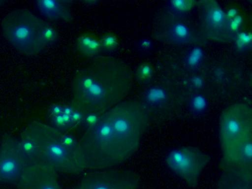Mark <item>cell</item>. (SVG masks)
<instances>
[{"label": "cell", "mask_w": 252, "mask_h": 189, "mask_svg": "<svg viewBox=\"0 0 252 189\" xmlns=\"http://www.w3.org/2000/svg\"><path fill=\"white\" fill-rule=\"evenodd\" d=\"M148 121V111L133 100L100 114L79 141L85 169H106L127 160L138 149Z\"/></svg>", "instance_id": "cell-1"}, {"label": "cell", "mask_w": 252, "mask_h": 189, "mask_svg": "<svg viewBox=\"0 0 252 189\" xmlns=\"http://www.w3.org/2000/svg\"><path fill=\"white\" fill-rule=\"evenodd\" d=\"M132 83L130 67L112 57L93 58L75 73L72 93L75 109L100 114L123 101Z\"/></svg>", "instance_id": "cell-2"}, {"label": "cell", "mask_w": 252, "mask_h": 189, "mask_svg": "<svg viewBox=\"0 0 252 189\" xmlns=\"http://www.w3.org/2000/svg\"><path fill=\"white\" fill-rule=\"evenodd\" d=\"M23 131L36 146V158L32 162L56 172L78 173L85 169L82 157L70 152L61 144L60 136L62 131L36 121L29 124Z\"/></svg>", "instance_id": "cell-3"}, {"label": "cell", "mask_w": 252, "mask_h": 189, "mask_svg": "<svg viewBox=\"0 0 252 189\" xmlns=\"http://www.w3.org/2000/svg\"><path fill=\"white\" fill-rule=\"evenodd\" d=\"M43 22L27 9H17L2 19L1 32L17 51L26 55H36L46 46L42 36Z\"/></svg>", "instance_id": "cell-4"}, {"label": "cell", "mask_w": 252, "mask_h": 189, "mask_svg": "<svg viewBox=\"0 0 252 189\" xmlns=\"http://www.w3.org/2000/svg\"><path fill=\"white\" fill-rule=\"evenodd\" d=\"M210 160L208 155L189 146L172 150L165 158L168 167L192 188L198 185L201 174Z\"/></svg>", "instance_id": "cell-5"}, {"label": "cell", "mask_w": 252, "mask_h": 189, "mask_svg": "<svg viewBox=\"0 0 252 189\" xmlns=\"http://www.w3.org/2000/svg\"><path fill=\"white\" fill-rule=\"evenodd\" d=\"M252 131V109L247 104H231L221 113L219 137L221 149Z\"/></svg>", "instance_id": "cell-6"}, {"label": "cell", "mask_w": 252, "mask_h": 189, "mask_svg": "<svg viewBox=\"0 0 252 189\" xmlns=\"http://www.w3.org/2000/svg\"><path fill=\"white\" fill-rule=\"evenodd\" d=\"M138 175L127 169H106L87 173L73 189H136Z\"/></svg>", "instance_id": "cell-7"}, {"label": "cell", "mask_w": 252, "mask_h": 189, "mask_svg": "<svg viewBox=\"0 0 252 189\" xmlns=\"http://www.w3.org/2000/svg\"><path fill=\"white\" fill-rule=\"evenodd\" d=\"M26 161L19 140L10 135L5 136L0 144V181L17 182Z\"/></svg>", "instance_id": "cell-8"}, {"label": "cell", "mask_w": 252, "mask_h": 189, "mask_svg": "<svg viewBox=\"0 0 252 189\" xmlns=\"http://www.w3.org/2000/svg\"><path fill=\"white\" fill-rule=\"evenodd\" d=\"M205 33L209 38L218 41H229L228 21L225 12L215 0L198 1Z\"/></svg>", "instance_id": "cell-9"}, {"label": "cell", "mask_w": 252, "mask_h": 189, "mask_svg": "<svg viewBox=\"0 0 252 189\" xmlns=\"http://www.w3.org/2000/svg\"><path fill=\"white\" fill-rule=\"evenodd\" d=\"M56 172L39 164L26 161L18 180V189H61Z\"/></svg>", "instance_id": "cell-10"}, {"label": "cell", "mask_w": 252, "mask_h": 189, "mask_svg": "<svg viewBox=\"0 0 252 189\" xmlns=\"http://www.w3.org/2000/svg\"><path fill=\"white\" fill-rule=\"evenodd\" d=\"M220 167L252 171V131L221 149Z\"/></svg>", "instance_id": "cell-11"}, {"label": "cell", "mask_w": 252, "mask_h": 189, "mask_svg": "<svg viewBox=\"0 0 252 189\" xmlns=\"http://www.w3.org/2000/svg\"><path fill=\"white\" fill-rule=\"evenodd\" d=\"M216 189H252V171L220 167Z\"/></svg>", "instance_id": "cell-12"}, {"label": "cell", "mask_w": 252, "mask_h": 189, "mask_svg": "<svg viewBox=\"0 0 252 189\" xmlns=\"http://www.w3.org/2000/svg\"><path fill=\"white\" fill-rule=\"evenodd\" d=\"M64 2L58 0H38L36 1V5L41 14L49 20L69 22L71 19V14Z\"/></svg>", "instance_id": "cell-13"}, {"label": "cell", "mask_w": 252, "mask_h": 189, "mask_svg": "<svg viewBox=\"0 0 252 189\" xmlns=\"http://www.w3.org/2000/svg\"><path fill=\"white\" fill-rule=\"evenodd\" d=\"M167 39L176 44H187L194 42L196 38L193 32L185 23L173 20L167 25L165 30Z\"/></svg>", "instance_id": "cell-14"}, {"label": "cell", "mask_w": 252, "mask_h": 189, "mask_svg": "<svg viewBox=\"0 0 252 189\" xmlns=\"http://www.w3.org/2000/svg\"><path fill=\"white\" fill-rule=\"evenodd\" d=\"M77 47L82 55L93 58L101 50L100 38L93 33H83L77 39Z\"/></svg>", "instance_id": "cell-15"}, {"label": "cell", "mask_w": 252, "mask_h": 189, "mask_svg": "<svg viewBox=\"0 0 252 189\" xmlns=\"http://www.w3.org/2000/svg\"><path fill=\"white\" fill-rule=\"evenodd\" d=\"M168 99V94L165 90L159 86H152L148 88L144 93L143 99L144 103H141L145 107H156L163 105Z\"/></svg>", "instance_id": "cell-16"}, {"label": "cell", "mask_w": 252, "mask_h": 189, "mask_svg": "<svg viewBox=\"0 0 252 189\" xmlns=\"http://www.w3.org/2000/svg\"><path fill=\"white\" fill-rule=\"evenodd\" d=\"M19 143L26 161L34 162L36 155V146L32 140L24 131L21 133Z\"/></svg>", "instance_id": "cell-17"}, {"label": "cell", "mask_w": 252, "mask_h": 189, "mask_svg": "<svg viewBox=\"0 0 252 189\" xmlns=\"http://www.w3.org/2000/svg\"><path fill=\"white\" fill-rule=\"evenodd\" d=\"M197 3L194 0H172L169 1L168 5L173 12L182 14L189 12Z\"/></svg>", "instance_id": "cell-18"}, {"label": "cell", "mask_w": 252, "mask_h": 189, "mask_svg": "<svg viewBox=\"0 0 252 189\" xmlns=\"http://www.w3.org/2000/svg\"><path fill=\"white\" fill-rule=\"evenodd\" d=\"M203 51L198 46L193 47L187 54L185 63L187 67L191 69L197 67L203 58Z\"/></svg>", "instance_id": "cell-19"}, {"label": "cell", "mask_w": 252, "mask_h": 189, "mask_svg": "<svg viewBox=\"0 0 252 189\" xmlns=\"http://www.w3.org/2000/svg\"><path fill=\"white\" fill-rule=\"evenodd\" d=\"M100 40L101 50L108 52L115 51L119 45L118 38L112 32L104 34Z\"/></svg>", "instance_id": "cell-20"}, {"label": "cell", "mask_w": 252, "mask_h": 189, "mask_svg": "<svg viewBox=\"0 0 252 189\" xmlns=\"http://www.w3.org/2000/svg\"><path fill=\"white\" fill-rule=\"evenodd\" d=\"M61 144L70 152L81 157L79 142L72 135L61 133L60 136Z\"/></svg>", "instance_id": "cell-21"}, {"label": "cell", "mask_w": 252, "mask_h": 189, "mask_svg": "<svg viewBox=\"0 0 252 189\" xmlns=\"http://www.w3.org/2000/svg\"><path fill=\"white\" fill-rule=\"evenodd\" d=\"M189 105L193 113L196 114H200L206 110L208 103L204 96L200 94H197L192 97Z\"/></svg>", "instance_id": "cell-22"}, {"label": "cell", "mask_w": 252, "mask_h": 189, "mask_svg": "<svg viewBox=\"0 0 252 189\" xmlns=\"http://www.w3.org/2000/svg\"><path fill=\"white\" fill-rule=\"evenodd\" d=\"M51 121L52 126L60 131L73 126L70 116L63 113L51 117Z\"/></svg>", "instance_id": "cell-23"}, {"label": "cell", "mask_w": 252, "mask_h": 189, "mask_svg": "<svg viewBox=\"0 0 252 189\" xmlns=\"http://www.w3.org/2000/svg\"><path fill=\"white\" fill-rule=\"evenodd\" d=\"M42 36L45 45H50L54 43L58 39V33L55 29L48 23L43 22Z\"/></svg>", "instance_id": "cell-24"}, {"label": "cell", "mask_w": 252, "mask_h": 189, "mask_svg": "<svg viewBox=\"0 0 252 189\" xmlns=\"http://www.w3.org/2000/svg\"><path fill=\"white\" fill-rule=\"evenodd\" d=\"M243 17L240 13L234 18L228 21L227 30L229 40L233 39L240 32L243 24Z\"/></svg>", "instance_id": "cell-25"}, {"label": "cell", "mask_w": 252, "mask_h": 189, "mask_svg": "<svg viewBox=\"0 0 252 189\" xmlns=\"http://www.w3.org/2000/svg\"><path fill=\"white\" fill-rule=\"evenodd\" d=\"M153 70L151 65L148 63L141 64L136 71L137 78L141 81L149 80L153 75Z\"/></svg>", "instance_id": "cell-26"}, {"label": "cell", "mask_w": 252, "mask_h": 189, "mask_svg": "<svg viewBox=\"0 0 252 189\" xmlns=\"http://www.w3.org/2000/svg\"><path fill=\"white\" fill-rule=\"evenodd\" d=\"M235 38L236 46L240 50L248 47L251 43L252 35L250 32H240L236 34Z\"/></svg>", "instance_id": "cell-27"}, {"label": "cell", "mask_w": 252, "mask_h": 189, "mask_svg": "<svg viewBox=\"0 0 252 189\" xmlns=\"http://www.w3.org/2000/svg\"><path fill=\"white\" fill-rule=\"evenodd\" d=\"M100 114L94 113H84L83 122L86 128L94 126L98 121Z\"/></svg>", "instance_id": "cell-28"}, {"label": "cell", "mask_w": 252, "mask_h": 189, "mask_svg": "<svg viewBox=\"0 0 252 189\" xmlns=\"http://www.w3.org/2000/svg\"><path fill=\"white\" fill-rule=\"evenodd\" d=\"M84 116V113L75 109L70 115L71 121L73 126L83 122Z\"/></svg>", "instance_id": "cell-29"}, {"label": "cell", "mask_w": 252, "mask_h": 189, "mask_svg": "<svg viewBox=\"0 0 252 189\" xmlns=\"http://www.w3.org/2000/svg\"><path fill=\"white\" fill-rule=\"evenodd\" d=\"M63 106L59 104H53L51 105L49 112L50 117L57 116L62 113Z\"/></svg>", "instance_id": "cell-30"}, {"label": "cell", "mask_w": 252, "mask_h": 189, "mask_svg": "<svg viewBox=\"0 0 252 189\" xmlns=\"http://www.w3.org/2000/svg\"><path fill=\"white\" fill-rule=\"evenodd\" d=\"M190 82L191 86L195 89L202 88L204 84L203 79L199 76H194L190 78Z\"/></svg>", "instance_id": "cell-31"}, {"label": "cell", "mask_w": 252, "mask_h": 189, "mask_svg": "<svg viewBox=\"0 0 252 189\" xmlns=\"http://www.w3.org/2000/svg\"><path fill=\"white\" fill-rule=\"evenodd\" d=\"M239 14L238 9L236 7L229 8L225 12L226 17L227 21H229Z\"/></svg>", "instance_id": "cell-32"}, {"label": "cell", "mask_w": 252, "mask_h": 189, "mask_svg": "<svg viewBox=\"0 0 252 189\" xmlns=\"http://www.w3.org/2000/svg\"><path fill=\"white\" fill-rule=\"evenodd\" d=\"M140 46L143 50L146 51L152 47V42L149 39H144L141 41Z\"/></svg>", "instance_id": "cell-33"}, {"label": "cell", "mask_w": 252, "mask_h": 189, "mask_svg": "<svg viewBox=\"0 0 252 189\" xmlns=\"http://www.w3.org/2000/svg\"><path fill=\"white\" fill-rule=\"evenodd\" d=\"M75 110L73 106L68 105H64L63 107L62 113L70 116Z\"/></svg>", "instance_id": "cell-34"}]
</instances>
